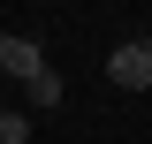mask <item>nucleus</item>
I'll use <instances>...</instances> for the list:
<instances>
[{
	"instance_id": "nucleus-1",
	"label": "nucleus",
	"mask_w": 152,
	"mask_h": 144,
	"mask_svg": "<svg viewBox=\"0 0 152 144\" xmlns=\"http://www.w3.org/2000/svg\"><path fill=\"white\" fill-rule=\"evenodd\" d=\"M107 76H114V91H152V46L145 38H137V46H114Z\"/></svg>"
},
{
	"instance_id": "nucleus-2",
	"label": "nucleus",
	"mask_w": 152,
	"mask_h": 144,
	"mask_svg": "<svg viewBox=\"0 0 152 144\" xmlns=\"http://www.w3.org/2000/svg\"><path fill=\"white\" fill-rule=\"evenodd\" d=\"M0 76H15V84L31 91L38 76H46V53H38L31 38H15V31H0Z\"/></svg>"
},
{
	"instance_id": "nucleus-3",
	"label": "nucleus",
	"mask_w": 152,
	"mask_h": 144,
	"mask_svg": "<svg viewBox=\"0 0 152 144\" xmlns=\"http://www.w3.org/2000/svg\"><path fill=\"white\" fill-rule=\"evenodd\" d=\"M31 106H46V114L61 106V76H53V68H46V76H38V84H31Z\"/></svg>"
},
{
	"instance_id": "nucleus-4",
	"label": "nucleus",
	"mask_w": 152,
	"mask_h": 144,
	"mask_svg": "<svg viewBox=\"0 0 152 144\" xmlns=\"http://www.w3.org/2000/svg\"><path fill=\"white\" fill-rule=\"evenodd\" d=\"M0 144H31V114H0Z\"/></svg>"
},
{
	"instance_id": "nucleus-5",
	"label": "nucleus",
	"mask_w": 152,
	"mask_h": 144,
	"mask_svg": "<svg viewBox=\"0 0 152 144\" xmlns=\"http://www.w3.org/2000/svg\"><path fill=\"white\" fill-rule=\"evenodd\" d=\"M145 46H152V31H145Z\"/></svg>"
}]
</instances>
